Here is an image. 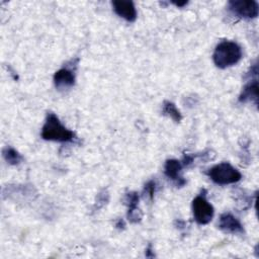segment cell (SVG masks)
Instances as JSON below:
<instances>
[{"instance_id":"cell-1","label":"cell","mask_w":259,"mask_h":259,"mask_svg":"<svg viewBox=\"0 0 259 259\" xmlns=\"http://www.w3.org/2000/svg\"><path fill=\"white\" fill-rule=\"evenodd\" d=\"M41 138L47 141L68 143L73 142L76 136L60 121L55 113L49 112L41 128Z\"/></svg>"},{"instance_id":"cell-2","label":"cell","mask_w":259,"mask_h":259,"mask_svg":"<svg viewBox=\"0 0 259 259\" xmlns=\"http://www.w3.org/2000/svg\"><path fill=\"white\" fill-rule=\"evenodd\" d=\"M242 58V49L235 41L224 40L220 42L213 52L212 59L217 67L225 69L237 64Z\"/></svg>"},{"instance_id":"cell-3","label":"cell","mask_w":259,"mask_h":259,"mask_svg":"<svg viewBox=\"0 0 259 259\" xmlns=\"http://www.w3.org/2000/svg\"><path fill=\"white\" fill-rule=\"evenodd\" d=\"M206 174L214 183L220 185L236 183L242 178L241 173L228 162L214 165L208 169Z\"/></svg>"},{"instance_id":"cell-4","label":"cell","mask_w":259,"mask_h":259,"mask_svg":"<svg viewBox=\"0 0 259 259\" xmlns=\"http://www.w3.org/2000/svg\"><path fill=\"white\" fill-rule=\"evenodd\" d=\"M192 211L194 220L199 225L208 224L213 217V207L206 200L205 195H197L192 201Z\"/></svg>"},{"instance_id":"cell-5","label":"cell","mask_w":259,"mask_h":259,"mask_svg":"<svg viewBox=\"0 0 259 259\" xmlns=\"http://www.w3.org/2000/svg\"><path fill=\"white\" fill-rule=\"evenodd\" d=\"M229 9L236 15L244 18H255L258 15V3L254 0H235L229 2Z\"/></svg>"},{"instance_id":"cell-6","label":"cell","mask_w":259,"mask_h":259,"mask_svg":"<svg viewBox=\"0 0 259 259\" xmlns=\"http://www.w3.org/2000/svg\"><path fill=\"white\" fill-rule=\"evenodd\" d=\"M54 83L57 89L66 90L74 86L75 84V68L66 65L62 69L58 70L54 75Z\"/></svg>"},{"instance_id":"cell-7","label":"cell","mask_w":259,"mask_h":259,"mask_svg":"<svg viewBox=\"0 0 259 259\" xmlns=\"http://www.w3.org/2000/svg\"><path fill=\"white\" fill-rule=\"evenodd\" d=\"M219 228L226 233H230L234 235L244 234V228L240 223V221L236 217H234L232 213H229V212L223 213L220 217Z\"/></svg>"},{"instance_id":"cell-8","label":"cell","mask_w":259,"mask_h":259,"mask_svg":"<svg viewBox=\"0 0 259 259\" xmlns=\"http://www.w3.org/2000/svg\"><path fill=\"white\" fill-rule=\"evenodd\" d=\"M112 7L114 12L125 19L128 22H134L137 18V10L132 1L124 0H115L112 1Z\"/></svg>"},{"instance_id":"cell-9","label":"cell","mask_w":259,"mask_h":259,"mask_svg":"<svg viewBox=\"0 0 259 259\" xmlns=\"http://www.w3.org/2000/svg\"><path fill=\"white\" fill-rule=\"evenodd\" d=\"M181 170H182V164L175 159L167 160L164 166V173L165 175L176 182L178 186H182L185 184V180L181 176Z\"/></svg>"},{"instance_id":"cell-10","label":"cell","mask_w":259,"mask_h":259,"mask_svg":"<svg viewBox=\"0 0 259 259\" xmlns=\"http://www.w3.org/2000/svg\"><path fill=\"white\" fill-rule=\"evenodd\" d=\"M240 102H253L257 104L258 102V81L257 79H254L250 81L248 84L245 85L243 88L240 96H239Z\"/></svg>"},{"instance_id":"cell-11","label":"cell","mask_w":259,"mask_h":259,"mask_svg":"<svg viewBox=\"0 0 259 259\" xmlns=\"http://www.w3.org/2000/svg\"><path fill=\"white\" fill-rule=\"evenodd\" d=\"M2 154L5 161L11 165H17L22 161V156L11 147L4 148L2 151Z\"/></svg>"},{"instance_id":"cell-12","label":"cell","mask_w":259,"mask_h":259,"mask_svg":"<svg viewBox=\"0 0 259 259\" xmlns=\"http://www.w3.org/2000/svg\"><path fill=\"white\" fill-rule=\"evenodd\" d=\"M162 111H163V113L165 115H168L170 118H172L176 122H179L181 120V118H182L180 111L177 109L175 104L170 102V101H165L164 102Z\"/></svg>"},{"instance_id":"cell-13","label":"cell","mask_w":259,"mask_h":259,"mask_svg":"<svg viewBox=\"0 0 259 259\" xmlns=\"http://www.w3.org/2000/svg\"><path fill=\"white\" fill-rule=\"evenodd\" d=\"M124 203L127 205L128 209H134L138 207L139 202V195L137 192H128L124 196Z\"/></svg>"},{"instance_id":"cell-14","label":"cell","mask_w":259,"mask_h":259,"mask_svg":"<svg viewBox=\"0 0 259 259\" xmlns=\"http://www.w3.org/2000/svg\"><path fill=\"white\" fill-rule=\"evenodd\" d=\"M127 218L130 220V222L132 223H138L141 221L142 219V212L140 209L137 208H134V209H128L127 211Z\"/></svg>"},{"instance_id":"cell-15","label":"cell","mask_w":259,"mask_h":259,"mask_svg":"<svg viewBox=\"0 0 259 259\" xmlns=\"http://www.w3.org/2000/svg\"><path fill=\"white\" fill-rule=\"evenodd\" d=\"M155 191H156V182L154 180L147 182L144 188V193H146L151 199H153Z\"/></svg>"},{"instance_id":"cell-16","label":"cell","mask_w":259,"mask_h":259,"mask_svg":"<svg viewBox=\"0 0 259 259\" xmlns=\"http://www.w3.org/2000/svg\"><path fill=\"white\" fill-rule=\"evenodd\" d=\"M115 227H116L117 229H123V228H124V222H123L121 219L117 220V222H116V224H115Z\"/></svg>"},{"instance_id":"cell-17","label":"cell","mask_w":259,"mask_h":259,"mask_svg":"<svg viewBox=\"0 0 259 259\" xmlns=\"http://www.w3.org/2000/svg\"><path fill=\"white\" fill-rule=\"evenodd\" d=\"M173 4L176 5V6H178V7H182V6L186 5L187 2H186V1H183V2H173Z\"/></svg>"}]
</instances>
